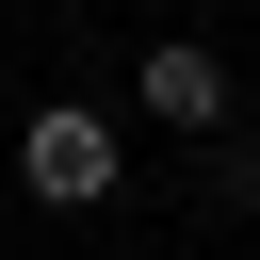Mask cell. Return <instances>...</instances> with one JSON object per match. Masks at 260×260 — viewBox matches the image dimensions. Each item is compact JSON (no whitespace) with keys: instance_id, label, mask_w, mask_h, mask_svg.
<instances>
[{"instance_id":"obj_1","label":"cell","mask_w":260,"mask_h":260,"mask_svg":"<svg viewBox=\"0 0 260 260\" xmlns=\"http://www.w3.org/2000/svg\"><path fill=\"white\" fill-rule=\"evenodd\" d=\"M114 179H130V130L98 98H32L16 114V195L32 211H114Z\"/></svg>"},{"instance_id":"obj_2","label":"cell","mask_w":260,"mask_h":260,"mask_svg":"<svg viewBox=\"0 0 260 260\" xmlns=\"http://www.w3.org/2000/svg\"><path fill=\"white\" fill-rule=\"evenodd\" d=\"M130 114H146V130H195V146H228V49L162 32V49L130 65Z\"/></svg>"},{"instance_id":"obj_3","label":"cell","mask_w":260,"mask_h":260,"mask_svg":"<svg viewBox=\"0 0 260 260\" xmlns=\"http://www.w3.org/2000/svg\"><path fill=\"white\" fill-rule=\"evenodd\" d=\"M211 195H228V211H244V244H260V130H228V146H211Z\"/></svg>"},{"instance_id":"obj_4","label":"cell","mask_w":260,"mask_h":260,"mask_svg":"<svg viewBox=\"0 0 260 260\" xmlns=\"http://www.w3.org/2000/svg\"><path fill=\"white\" fill-rule=\"evenodd\" d=\"M244 260H260V244H244Z\"/></svg>"}]
</instances>
